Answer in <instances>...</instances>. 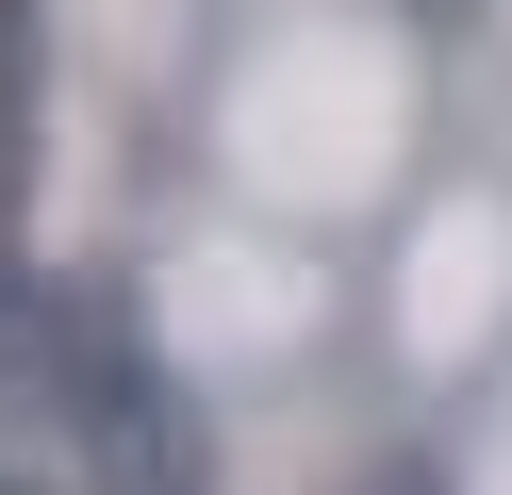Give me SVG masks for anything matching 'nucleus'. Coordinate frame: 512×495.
<instances>
[{
	"mask_svg": "<svg viewBox=\"0 0 512 495\" xmlns=\"http://www.w3.org/2000/svg\"><path fill=\"white\" fill-rule=\"evenodd\" d=\"M50 380H67V413L100 429V462L133 495H215V446H199V413H182L166 380H149L116 330H83V314H50Z\"/></svg>",
	"mask_w": 512,
	"mask_h": 495,
	"instance_id": "obj_1",
	"label": "nucleus"
}]
</instances>
